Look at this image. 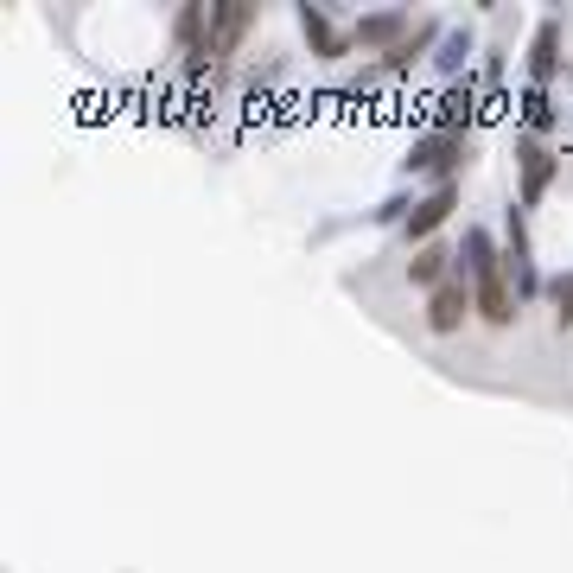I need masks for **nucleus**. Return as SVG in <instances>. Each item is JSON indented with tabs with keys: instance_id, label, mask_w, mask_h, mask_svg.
Wrapping results in <instances>:
<instances>
[{
	"instance_id": "nucleus-1",
	"label": "nucleus",
	"mask_w": 573,
	"mask_h": 573,
	"mask_svg": "<svg viewBox=\"0 0 573 573\" xmlns=\"http://www.w3.org/2000/svg\"><path fill=\"white\" fill-rule=\"evenodd\" d=\"M465 268H472V300H478V319H484V325H510V319H516L510 268H503V255L491 249V236H484V230H465Z\"/></svg>"
},
{
	"instance_id": "nucleus-2",
	"label": "nucleus",
	"mask_w": 573,
	"mask_h": 573,
	"mask_svg": "<svg viewBox=\"0 0 573 573\" xmlns=\"http://www.w3.org/2000/svg\"><path fill=\"white\" fill-rule=\"evenodd\" d=\"M249 26H255V7H249V0H223V7H211V39H204V51H198L191 64H198V71L211 64V71H217V64L242 45V32H249Z\"/></svg>"
},
{
	"instance_id": "nucleus-3",
	"label": "nucleus",
	"mask_w": 573,
	"mask_h": 573,
	"mask_svg": "<svg viewBox=\"0 0 573 573\" xmlns=\"http://www.w3.org/2000/svg\"><path fill=\"white\" fill-rule=\"evenodd\" d=\"M459 160H465V134H421V141L408 147V172H433L440 185Z\"/></svg>"
},
{
	"instance_id": "nucleus-4",
	"label": "nucleus",
	"mask_w": 573,
	"mask_h": 573,
	"mask_svg": "<svg viewBox=\"0 0 573 573\" xmlns=\"http://www.w3.org/2000/svg\"><path fill=\"white\" fill-rule=\"evenodd\" d=\"M465 312H478V300H472V287H465V281H446V287H433L427 293V325H433V332H459V325H465Z\"/></svg>"
},
{
	"instance_id": "nucleus-5",
	"label": "nucleus",
	"mask_w": 573,
	"mask_h": 573,
	"mask_svg": "<svg viewBox=\"0 0 573 573\" xmlns=\"http://www.w3.org/2000/svg\"><path fill=\"white\" fill-rule=\"evenodd\" d=\"M516 172H523V204H535L554 179V153L535 141V134H523V141H516Z\"/></svg>"
},
{
	"instance_id": "nucleus-6",
	"label": "nucleus",
	"mask_w": 573,
	"mask_h": 573,
	"mask_svg": "<svg viewBox=\"0 0 573 573\" xmlns=\"http://www.w3.org/2000/svg\"><path fill=\"white\" fill-rule=\"evenodd\" d=\"M453 204H459V185H453V179H446V185H433L427 198L408 211V236H414V242H427V236L440 230L446 217H453Z\"/></svg>"
},
{
	"instance_id": "nucleus-7",
	"label": "nucleus",
	"mask_w": 573,
	"mask_h": 573,
	"mask_svg": "<svg viewBox=\"0 0 573 573\" xmlns=\"http://www.w3.org/2000/svg\"><path fill=\"white\" fill-rule=\"evenodd\" d=\"M554 71H561V26L542 20L535 26V45H529V90H548Z\"/></svg>"
},
{
	"instance_id": "nucleus-8",
	"label": "nucleus",
	"mask_w": 573,
	"mask_h": 573,
	"mask_svg": "<svg viewBox=\"0 0 573 573\" xmlns=\"http://www.w3.org/2000/svg\"><path fill=\"white\" fill-rule=\"evenodd\" d=\"M402 39H408V13H402V7H382V13H363V20H357V45L395 51Z\"/></svg>"
},
{
	"instance_id": "nucleus-9",
	"label": "nucleus",
	"mask_w": 573,
	"mask_h": 573,
	"mask_svg": "<svg viewBox=\"0 0 573 573\" xmlns=\"http://www.w3.org/2000/svg\"><path fill=\"white\" fill-rule=\"evenodd\" d=\"M484 115L478 109V96H472V83H453V90L440 96V115H433V134H465V121Z\"/></svg>"
},
{
	"instance_id": "nucleus-10",
	"label": "nucleus",
	"mask_w": 573,
	"mask_h": 573,
	"mask_svg": "<svg viewBox=\"0 0 573 573\" xmlns=\"http://www.w3.org/2000/svg\"><path fill=\"white\" fill-rule=\"evenodd\" d=\"M503 268L516 274V300L535 293V262H529V230H523V211H510V255H503Z\"/></svg>"
},
{
	"instance_id": "nucleus-11",
	"label": "nucleus",
	"mask_w": 573,
	"mask_h": 573,
	"mask_svg": "<svg viewBox=\"0 0 573 573\" xmlns=\"http://www.w3.org/2000/svg\"><path fill=\"white\" fill-rule=\"evenodd\" d=\"M300 26H306V45L319 51V58H344V39H338V26L325 20V7H300Z\"/></svg>"
},
{
	"instance_id": "nucleus-12",
	"label": "nucleus",
	"mask_w": 573,
	"mask_h": 573,
	"mask_svg": "<svg viewBox=\"0 0 573 573\" xmlns=\"http://www.w3.org/2000/svg\"><path fill=\"white\" fill-rule=\"evenodd\" d=\"M446 262H453V255H446L440 242H421V249H414V262H408V281H414V287H446Z\"/></svg>"
},
{
	"instance_id": "nucleus-13",
	"label": "nucleus",
	"mask_w": 573,
	"mask_h": 573,
	"mask_svg": "<svg viewBox=\"0 0 573 573\" xmlns=\"http://www.w3.org/2000/svg\"><path fill=\"white\" fill-rule=\"evenodd\" d=\"M427 45H433V20H421V26H414V32H408V39L395 45V51H382V71H389V77H402V71H408L414 58H421Z\"/></svg>"
},
{
	"instance_id": "nucleus-14",
	"label": "nucleus",
	"mask_w": 573,
	"mask_h": 573,
	"mask_svg": "<svg viewBox=\"0 0 573 573\" xmlns=\"http://www.w3.org/2000/svg\"><path fill=\"white\" fill-rule=\"evenodd\" d=\"M523 121H529V134L554 128V102H548V90H529V96H523Z\"/></svg>"
},
{
	"instance_id": "nucleus-15",
	"label": "nucleus",
	"mask_w": 573,
	"mask_h": 573,
	"mask_svg": "<svg viewBox=\"0 0 573 573\" xmlns=\"http://www.w3.org/2000/svg\"><path fill=\"white\" fill-rule=\"evenodd\" d=\"M465 58H472V39H465V32H453V39L440 45V71H446V77H459V71H465Z\"/></svg>"
},
{
	"instance_id": "nucleus-16",
	"label": "nucleus",
	"mask_w": 573,
	"mask_h": 573,
	"mask_svg": "<svg viewBox=\"0 0 573 573\" xmlns=\"http://www.w3.org/2000/svg\"><path fill=\"white\" fill-rule=\"evenodd\" d=\"M548 293H554V319H561V325H573V274H561V281H554Z\"/></svg>"
}]
</instances>
